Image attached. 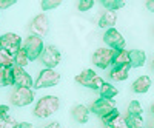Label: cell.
Instances as JSON below:
<instances>
[{"instance_id":"obj_1","label":"cell","mask_w":154,"mask_h":128,"mask_svg":"<svg viewBox=\"0 0 154 128\" xmlns=\"http://www.w3.org/2000/svg\"><path fill=\"white\" fill-rule=\"evenodd\" d=\"M59 107H60L59 97H56V96H43L42 99L37 100L32 114L38 119H46L49 116H53V114L59 110Z\"/></svg>"},{"instance_id":"obj_2","label":"cell","mask_w":154,"mask_h":128,"mask_svg":"<svg viewBox=\"0 0 154 128\" xmlns=\"http://www.w3.org/2000/svg\"><path fill=\"white\" fill-rule=\"evenodd\" d=\"M43 48H45L43 40L40 37H35V36H28L25 39V43L22 45V49L25 51V54L29 59V62L40 59V56L43 53Z\"/></svg>"},{"instance_id":"obj_3","label":"cell","mask_w":154,"mask_h":128,"mask_svg":"<svg viewBox=\"0 0 154 128\" xmlns=\"http://www.w3.org/2000/svg\"><path fill=\"white\" fill-rule=\"evenodd\" d=\"M60 82V74L56 70H42L40 74H38L37 80L34 82V88L35 89H42V88H51V86H56Z\"/></svg>"},{"instance_id":"obj_4","label":"cell","mask_w":154,"mask_h":128,"mask_svg":"<svg viewBox=\"0 0 154 128\" xmlns=\"http://www.w3.org/2000/svg\"><path fill=\"white\" fill-rule=\"evenodd\" d=\"M88 110H89V113H93L96 116H99L100 119H103L109 113H112V110H116V100L99 97L97 100H94L93 104L88 107Z\"/></svg>"},{"instance_id":"obj_5","label":"cell","mask_w":154,"mask_h":128,"mask_svg":"<svg viewBox=\"0 0 154 128\" xmlns=\"http://www.w3.org/2000/svg\"><path fill=\"white\" fill-rule=\"evenodd\" d=\"M112 57H114V49H111V48H99L93 53L91 62H93L94 67H97L100 70H106L112 63Z\"/></svg>"},{"instance_id":"obj_6","label":"cell","mask_w":154,"mask_h":128,"mask_svg":"<svg viewBox=\"0 0 154 128\" xmlns=\"http://www.w3.org/2000/svg\"><path fill=\"white\" fill-rule=\"evenodd\" d=\"M75 82L89 89H100V86L103 85V79L97 76L93 70H85L79 76H75Z\"/></svg>"},{"instance_id":"obj_7","label":"cell","mask_w":154,"mask_h":128,"mask_svg":"<svg viewBox=\"0 0 154 128\" xmlns=\"http://www.w3.org/2000/svg\"><path fill=\"white\" fill-rule=\"evenodd\" d=\"M32 102H34V91L31 88L16 86V89L11 93V104L16 107H26Z\"/></svg>"},{"instance_id":"obj_8","label":"cell","mask_w":154,"mask_h":128,"mask_svg":"<svg viewBox=\"0 0 154 128\" xmlns=\"http://www.w3.org/2000/svg\"><path fill=\"white\" fill-rule=\"evenodd\" d=\"M40 60H42V63L45 65V68L54 70L60 63V60H62V54H60V51L56 46L48 45V46L43 48V53L40 56Z\"/></svg>"},{"instance_id":"obj_9","label":"cell","mask_w":154,"mask_h":128,"mask_svg":"<svg viewBox=\"0 0 154 128\" xmlns=\"http://www.w3.org/2000/svg\"><path fill=\"white\" fill-rule=\"evenodd\" d=\"M0 48L6 49L8 53L14 56L19 49H22V37L16 33H6L0 36Z\"/></svg>"},{"instance_id":"obj_10","label":"cell","mask_w":154,"mask_h":128,"mask_svg":"<svg viewBox=\"0 0 154 128\" xmlns=\"http://www.w3.org/2000/svg\"><path fill=\"white\" fill-rule=\"evenodd\" d=\"M103 42L114 51H120V49H125L126 46V42L123 39V36L116 30V28H109L105 31L103 34Z\"/></svg>"},{"instance_id":"obj_11","label":"cell","mask_w":154,"mask_h":128,"mask_svg":"<svg viewBox=\"0 0 154 128\" xmlns=\"http://www.w3.org/2000/svg\"><path fill=\"white\" fill-rule=\"evenodd\" d=\"M48 30H49V20L46 17V14H38L32 19V22L29 23V31H31V36H35V37H45L48 34Z\"/></svg>"},{"instance_id":"obj_12","label":"cell","mask_w":154,"mask_h":128,"mask_svg":"<svg viewBox=\"0 0 154 128\" xmlns=\"http://www.w3.org/2000/svg\"><path fill=\"white\" fill-rule=\"evenodd\" d=\"M12 74H14V85L16 86H20V88H31L34 85L31 76L25 71V68H20V67H12Z\"/></svg>"},{"instance_id":"obj_13","label":"cell","mask_w":154,"mask_h":128,"mask_svg":"<svg viewBox=\"0 0 154 128\" xmlns=\"http://www.w3.org/2000/svg\"><path fill=\"white\" fill-rule=\"evenodd\" d=\"M130 65H122V67H112L109 71V79L114 82H123L130 76Z\"/></svg>"},{"instance_id":"obj_14","label":"cell","mask_w":154,"mask_h":128,"mask_svg":"<svg viewBox=\"0 0 154 128\" xmlns=\"http://www.w3.org/2000/svg\"><path fill=\"white\" fill-rule=\"evenodd\" d=\"M149 88H151V79L148 76H140V77H137L131 86V89L136 94H145Z\"/></svg>"},{"instance_id":"obj_15","label":"cell","mask_w":154,"mask_h":128,"mask_svg":"<svg viewBox=\"0 0 154 128\" xmlns=\"http://www.w3.org/2000/svg\"><path fill=\"white\" fill-rule=\"evenodd\" d=\"M146 62V54L142 49H131L130 51V67L133 68H140L143 67Z\"/></svg>"},{"instance_id":"obj_16","label":"cell","mask_w":154,"mask_h":128,"mask_svg":"<svg viewBox=\"0 0 154 128\" xmlns=\"http://www.w3.org/2000/svg\"><path fill=\"white\" fill-rule=\"evenodd\" d=\"M116 22H117V12L116 11H105L103 14H102V17L99 19V27L100 28H114Z\"/></svg>"},{"instance_id":"obj_17","label":"cell","mask_w":154,"mask_h":128,"mask_svg":"<svg viewBox=\"0 0 154 128\" xmlns=\"http://www.w3.org/2000/svg\"><path fill=\"white\" fill-rule=\"evenodd\" d=\"M72 117L79 123H86L89 119V110L85 105H75L72 108Z\"/></svg>"},{"instance_id":"obj_18","label":"cell","mask_w":154,"mask_h":128,"mask_svg":"<svg viewBox=\"0 0 154 128\" xmlns=\"http://www.w3.org/2000/svg\"><path fill=\"white\" fill-rule=\"evenodd\" d=\"M112 65H114V67L130 65V51H126V49L114 51V57H112Z\"/></svg>"},{"instance_id":"obj_19","label":"cell","mask_w":154,"mask_h":128,"mask_svg":"<svg viewBox=\"0 0 154 128\" xmlns=\"http://www.w3.org/2000/svg\"><path fill=\"white\" fill-rule=\"evenodd\" d=\"M99 94H100L102 99H112V97H116L119 94V91L114 85H111L108 82H103V85H102L100 89H99Z\"/></svg>"},{"instance_id":"obj_20","label":"cell","mask_w":154,"mask_h":128,"mask_svg":"<svg viewBox=\"0 0 154 128\" xmlns=\"http://www.w3.org/2000/svg\"><path fill=\"white\" fill-rule=\"evenodd\" d=\"M0 67L5 68V70L14 67V56L11 53H8L3 48H0Z\"/></svg>"},{"instance_id":"obj_21","label":"cell","mask_w":154,"mask_h":128,"mask_svg":"<svg viewBox=\"0 0 154 128\" xmlns=\"http://www.w3.org/2000/svg\"><path fill=\"white\" fill-rule=\"evenodd\" d=\"M125 120L130 128H145V120L142 116H133V114H126Z\"/></svg>"},{"instance_id":"obj_22","label":"cell","mask_w":154,"mask_h":128,"mask_svg":"<svg viewBox=\"0 0 154 128\" xmlns=\"http://www.w3.org/2000/svg\"><path fill=\"white\" fill-rule=\"evenodd\" d=\"M29 63V59L26 57V54H25L23 49H19L17 53L14 54V65L16 67H20V68H25Z\"/></svg>"},{"instance_id":"obj_23","label":"cell","mask_w":154,"mask_h":128,"mask_svg":"<svg viewBox=\"0 0 154 128\" xmlns=\"http://www.w3.org/2000/svg\"><path fill=\"white\" fill-rule=\"evenodd\" d=\"M102 5L106 8V11H117L125 6V2H122V0H103Z\"/></svg>"},{"instance_id":"obj_24","label":"cell","mask_w":154,"mask_h":128,"mask_svg":"<svg viewBox=\"0 0 154 128\" xmlns=\"http://www.w3.org/2000/svg\"><path fill=\"white\" fill-rule=\"evenodd\" d=\"M142 105H140L139 100H131L130 105H128V114H133V116H142Z\"/></svg>"},{"instance_id":"obj_25","label":"cell","mask_w":154,"mask_h":128,"mask_svg":"<svg viewBox=\"0 0 154 128\" xmlns=\"http://www.w3.org/2000/svg\"><path fill=\"white\" fill-rule=\"evenodd\" d=\"M0 128H19V122L12 116H6L0 119Z\"/></svg>"},{"instance_id":"obj_26","label":"cell","mask_w":154,"mask_h":128,"mask_svg":"<svg viewBox=\"0 0 154 128\" xmlns=\"http://www.w3.org/2000/svg\"><path fill=\"white\" fill-rule=\"evenodd\" d=\"M106 128H130V126H128V123H126V120H125V117L122 116V114H120V116L119 117H116L112 122H109L108 125H105Z\"/></svg>"},{"instance_id":"obj_27","label":"cell","mask_w":154,"mask_h":128,"mask_svg":"<svg viewBox=\"0 0 154 128\" xmlns=\"http://www.w3.org/2000/svg\"><path fill=\"white\" fill-rule=\"evenodd\" d=\"M40 5H42V9H43V11H48V9L57 8V6L60 5V2H57V0H43Z\"/></svg>"},{"instance_id":"obj_28","label":"cell","mask_w":154,"mask_h":128,"mask_svg":"<svg viewBox=\"0 0 154 128\" xmlns=\"http://www.w3.org/2000/svg\"><path fill=\"white\" fill-rule=\"evenodd\" d=\"M94 6V2L93 0H82V2H79V11L85 12V11H89Z\"/></svg>"},{"instance_id":"obj_29","label":"cell","mask_w":154,"mask_h":128,"mask_svg":"<svg viewBox=\"0 0 154 128\" xmlns=\"http://www.w3.org/2000/svg\"><path fill=\"white\" fill-rule=\"evenodd\" d=\"M5 85L6 86H12V85H14V74H12L11 68L5 70Z\"/></svg>"},{"instance_id":"obj_30","label":"cell","mask_w":154,"mask_h":128,"mask_svg":"<svg viewBox=\"0 0 154 128\" xmlns=\"http://www.w3.org/2000/svg\"><path fill=\"white\" fill-rule=\"evenodd\" d=\"M119 116H120L119 110H112V113H109L106 117H103V119H102V122H103V125H108L109 122H112L116 117H119Z\"/></svg>"},{"instance_id":"obj_31","label":"cell","mask_w":154,"mask_h":128,"mask_svg":"<svg viewBox=\"0 0 154 128\" xmlns=\"http://www.w3.org/2000/svg\"><path fill=\"white\" fill-rule=\"evenodd\" d=\"M12 5H16V0H0V9H6Z\"/></svg>"},{"instance_id":"obj_32","label":"cell","mask_w":154,"mask_h":128,"mask_svg":"<svg viewBox=\"0 0 154 128\" xmlns=\"http://www.w3.org/2000/svg\"><path fill=\"white\" fill-rule=\"evenodd\" d=\"M8 111H9V107L8 105H0V119H3L8 116Z\"/></svg>"},{"instance_id":"obj_33","label":"cell","mask_w":154,"mask_h":128,"mask_svg":"<svg viewBox=\"0 0 154 128\" xmlns=\"http://www.w3.org/2000/svg\"><path fill=\"white\" fill-rule=\"evenodd\" d=\"M0 86H6L5 85V68L0 67Z\"/></svg>"},{"instance_id":"obj_34","label":"cell","mask_w":154,"mask_h":128,"mask_svg":"<svg viewBox=\"0 0 154 128\" xmlns=\"http://www.w3.org/2000/svg\"><path fill=\"white\" fill-rule=\"evenodd\" d=\"M145 6L148 8V11H151V12H154V0H148V2L145 3Z\"/></svg>"},{"instance_id":"obj_35","label":"cell","mask_w":154,"mask_h":128,"mask_svg":"<svg viewBox=\"0 0 154 128\" xmlns=\"http://www.w3.org/2000/svg\"><path fill=\"white\" fill-rule=\"evenodd\" d=\"M43 128H62V126H60V123H59V122H49V123H48V125H45Z\"/></svg>"},{"instance_id":"obj_36","label":"cell","mask_w":154,"mask_h":128,"mask_svg":"<svg viewBox=\"0 0 154 128\" xmlns=\"http://www.w3.org/2000/svg\"><path fill=\"white\" fill-rule=\"evenodd\" d=\"M19 128H34V125L29 122H22V123H19Z\"/></svg>"},{"instance_id":"obj_37","label":"cell","mask_w":154,"mask_h":128,"mask_svg":"<svg viewBox=\"0 0 154 128\" xmlns=\"http://www.w3.org/2000/svg\"><path fill=\"white\" fill-rule=\"evenodd\" d=\"M151 70H152V71H154V59H152V60H151Z\"/></svg>"},{"instance_id":"obj_38","label":"cell","mask_w":154,"mask_h":128,"mask_svg":"<svg viewBox=\"0 0 154 128\" xmlns=\"http://www.w3.org/2000/svg\"><path fill=\"white\" fill-rule=\"evenodd\" d=\"M151 114H152V116H154V104L151 105Z\"/></svg>"},{"instance_id":"obj_39","label":"cell","mask_w":154,"mask_h":128,"mask_svg":"<svg viewBox=\"0 0 154 128\" xmlns=\"http://www.w3.org/2000/svg\"><path fill=\"white\" fill-rule=\"evenodd\" d=\"M145 128H149V126H145Z\"/></svg>"},{"instance_id":"obj_40","label":"cell","mask_w":154,"mask_h":128,"mask_svg":"<svg viewBox=\"0 0 154 128\" xmlns=\"http://www.w3.org/2000/svg\"><path fill=\"white\" fill-rule=\"evenodd\" d=\"M152 128H154V126H152Z\"/></svg>"}]
</instances>
